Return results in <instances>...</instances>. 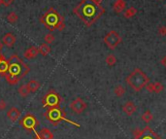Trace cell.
<instances>
[{
    "label": "cell",
    "mask_w": 166,
    "mask_h": 139,
    "mask_svg": "<svg viewBox=\"0 0 166 139\" xmlns=\"http://www.w3.org/2000/svg\"><path fill=\"white\" fill-rule=\"evenodd\" d=\"M101 2L102 0H82L75 7L74 13L86 27H91L105 13Z\"/></svg>",
    "instance_id": "6da1fadb"
},
{
    "label": "cell",
    "mask_w": 166,
    "mask_h": 139,
    "mask_svg": "<svg viewBox=\"0 0 166 139\" xmlns=\"http://www.w3.org/2000/svg\"><path fill=\"white\" fill-rule=\"evenodd\" d=\"M8 74H5L6 80L9 84L16 85L21 78L29 72L28 65L19 55H12L8 60Z\"/></svg>",
    "instance_id": "7a4b0ae2"
},
{
    "label": "cell",
    "mask_w": 166,
    "mask_h": 139,
    "mask_svg": "<svg viewBox=\"0 0 166 139\" xmlns=\"http://www.w3.org/2000/svg\"><path fill=\"white\" fill-rule=\"evenodd\" d=\"M40 23L43 24L49 30L62 31L65 27L64 19L54 8H50L40 17Z\"/></svg>",
    "instance_id": "3957f363"
},
{
    "label": "cell",
    "mask_w": 166,
    "mask_h": 139,
    "mask_svg": "<svg viewBox=\"0 0 166 139\" xmlns=\"http://www.w3.org/2000/svg\"><path fill=\"white\" fill-rule=\"evenodd\" d=\"M125 82L131 89L135 92H140L143 88L150 82L149 77L146 75V73L140 68H135L130 74L125 78Z\"/></svg>",
    "instance_id": "277c9868"
},
{
    "label": "cell",
    "mask_w": 166,
    "mask_h": 139,
    "mask_svg": "<svg viewBox=\"0 0 166 139\" xmlns=\"http://www.w3.org/2000/svg\"><path fill=\"white\" fill-rule=\"evenodd\" d=\"M121 37L116 30L109 31L106 34V36L104 37V43L106 44V46L109 49L111 50L116 49V48L121 44Z\"/></svg>",
    "instance_id": "5b68a950"
},
{
    "label": "cell",
    "mask_w": 166,
    "mask_h": 139,
    "mask_svg": "<svg viewBox=\"0 0 166 139\" xmlns=\"http://www.w3.org/2000/svg\"><path fill=\"white\" fill-rule=\"evenodd\" d=\"M59 96L55 92H49L46 96L43 99V105L44 107L50 106V107H56L59 103Z\"/></svg>",
    "instance_id": "8992f818"
},
{
    "label": "cell",
    "mask_w": 166,
    "mask_h": 139,
    "mask_svg": "<svg viewBox=\"0 0 166 139\" xmlns=\"http://www.w3.org/2000/svg\"><path fill=\"white\" fill-rule=\"evenodd\" d=\"M70 109L76 114H82L86 109V103L81 97H77L70 103Z\"/></svg>",
    "instance_id": "52a82bcc"
},
{
    "label": "cell",
    "mask_w": 166,
    "mask_h": 139,
    "mask_svg": "<svg viewBox=\"0 0 166 139\" xmlns=\"http://www.w3.org/2000/svg\"><path fill=\"white\" fill-rule=\"evenodd\" d=\"M136 110H137V107L132 101H127L122 105V111L127 116H132L134 113L136 112Z\"/></svg>",
    "instance_id": "ba28073f"
},
{
    "label": "cell",
    "mask_w": 166,
    "mask_h": 139,
    "mask_svg": "<svg viewBox=\"0 0 166 139\" xmlns=\"http://www.w3.org/2000/svg\"><path fill=\"white\" fill-rule=\"evenodd\" d=\"M2 43L9 48H12L16 43V36L11 32L6 33L2 38Z\"/></svg>",
    "instance_id": "9c48e42d"
},
{
    "label": "cell",
    "mask_w": 166,
    "mask_h": 139,
    "mask_svg": "<svg viewBox=\"0 0 166 139\" xmlns=\"http://www.w3.org/2000/svg\"><path fill=\"white\" fill-rule=\"evenodd\" d=\"M7 117L8 119L12 122H16L20 119V111L17 109V107H11L10 109L7 111Z\"/></svg>",
    "instance_id": "30bf717a"
},
{
    "label": "cell",
    "mask_w": 166,
    "mask_h": 139,
    "mask_svg": "<svg viewBox=\"0 0 166 139\" xmlns=\"http://www.w3.org/2000/svg\"><path fill=\"white\" fill-rule=\"evenodd\" d=\"M39 55L38 53V48L36 47H30L29 49H27L25 52H24V58H27V59H32L34 58H36V56Z\"/></svg>",
    "instance_id": "8fae6325"
},
{
    "label": "cell",
    "mask_w": 166,
    "mask_h": 139,
    "mask_svg": "<svg viewBox=\"0 0 166 139\" xmlns=\"http://www.w3.org/2000/svg\"><path fill=\"white\" fill-rule=\"evenodd\" d=\"M125 1L124 0H116V2L114 3L113 5V9L117 14H120V13L124 12L125 9Z\"/></svg>",
    "instance_id": "7c38bea8"
},
{
    "label": "cell",
    "mask_w": 166,
    "mask_h": 139,
    "mask_svg": "<svg viewBox=\"0 0 166 139\" xmlns=\"http://www.w3.org/2000/svg\"><path fill=\"white\" fill-rule=\"evenodd\" d=\"M39 137L41 139H54V133L49 128H42L38 133Z\"/></svg>",
    "instance_id": "4fadbf2b"
},
{
    "label": "cell",
    "mask_w": 166,
    "mask_h": 139,
    "mask_svg": "<svg viewBox=\"0 0 166 139\" xmlns=\"http://www.w3.org/2000/svg\"><path fill=\"white\" fill-rule=\"evenodd\" d=\"M23 123L25 128H33L35 125H36V120H35V118H34V117H32V116H26Z\"/></svg>",
    "instance_id": "5bb4252c"
},
{
    "label": "cell",
    "mask_w": 166,
    "mask_h": 139,
    "mask_svg": "<svg viewBox=\"0 0 166 139\" xmlns=\"http://www.w3.org/2000/svg\"><path fill=\"white\" fill-rule=\"evenodd\" d=\"M26 86H27V88L29 90V93H36L37 90H39V88H40L41 85L38 81L31 80V81H29L27 84H26Z\"/></svg>",
    "instance_id": "9a60e30c"
},
{
    "label": "cell",
    "mask_w": 166,
    "mask_h": 139,
    "mask_svg": "<svg viewBox=\"0 0 166 139\" xmlns=\"http://www.w3.org/2000/svg\"><path fill=\"white\" fill-rule=\"evenodd\" d=\"M51 51H52L51 47H50L49 44H47V43H44V44H41L40 46H39V48H38V53L41 54V55H43L44 56H46V55H49V54L51 53Z\"/></svg>",
    "instance_id": "2e32d148"
},
{
    "label": "cell",
    "mask_w": 166,
    "mask_h": 139,
    "mask_svg": "<svg viewBox=\"0 0 166 139\" xmlns=\"http://www.w3.org/2000/svg\"><path fill=\"white\" fill-rule=\"evenodd\" d=\"M114 93L117 97H122L125 94V88L122 85H117L114 89Z\"/></svg>",
    "instance_id": "e0dca14e"
},
{
    "label": "cell",
    "mask_w": 166,
    "mask_h": 139,
    "mask_svg": "<svg viewBox=\"0 0 166 139\" xmlns=\"http://www.w3.org/2000/svg\"><path fill=\"white\" fill-rule=\"evenodd\" d=\"M141 119H142L144 122H145V123L149 124V123H151V122L152 121V119H154V115L152 114V112H151L150 110H146V111L142 114Z\"/></svg>",
    "instance_id": "ac0fdd59"
},
{
    "label": "cell",
    "mask_w": 166,
    "mask_h": 139,
    "mask_svg": "<svg viewBox=\"0 0 166 139\" xmlns=\"http://www.w3.org/2000/svg\"><path fill=\"white\" fill-rule=\"evenodd\" d=\"M8 62H6L4 58L0 59V74L5 75L8 72Z\"/></svg>",
    "instance_id": "d6986e66"
},
{
    "label": "cell",
    "mask_w": 166,
    "mask_h": 139,
    "mask_svg": "<svg viewBox=\"0 0 166 139\" xmlns=\"http://www.w3.org/2000/svg\"><path fill=\"white\" fill-rule=\"evenodd\" d=\"M105 62L107 63L108 66L112 67V66H114V65L117 63V58L114 55L110 54V55H108L106 56V58H105Z\"/></svg>",
    "instance_id": "ffe728a7"
},
{
    "label": "cell",
    "mask_w": 166,
    "mask_h": 139,
    "mask_svg": "<svg viewBox=\"0 0 166 139\" xmlns=\"http://www.w3.org/2000/svg\"><path fill=\"white\" fill-rule=\"evenodd\" d=\"M163 89H164L163 84L159 83V82H155V83H152V93H160L163 90Z\"/></svg>",
    "instance_id": "44dd1931"
},
{
    "label": "cell",
    "mask_w": 166,
    "mask_h": 139,
    "mask_svg": "<svg viewBox=\"0 0 166 139\" xmlns=\"http://www.w3.org/2000/svg\"><path fill=\"white\" fill-rule=\"evenodd\" d=\"M17 93H19V94L20 95L21 97H26L30 93L29 90H28L27 86L26 85H21L19 88V90H17Z\"/></svg>",
    "instance_id": "7402d4cb"
},
{
    "label": "cell",
    "mask_w": 166,
    "mask_h": 139,
    "mask_svg": "<svg viewBox=\"0 0 166 139\" xmlns=\"http://www.w3.org/2000/svg\"><path fill=\"white\" fill-rule=\"evenodd\" d=\"M17 19H19V16H17L15 12L9 13L7 16V21H8V23H10V24H16L17 21Z\"/></svg>",
    "instance_id": "603a6c76"
},
{
    "label": "cell",
    "mask_w": 166,
    "mask_h": 139,
    "mask_svg": "<svg viewBox=\"0 0 166 139\" xmlns=\"http://www.w3.org/2000/svg\"><path fill=\"white\" fill-rule=\"evenodd\" d=\"M136 13H137V10L135 9L134 7H130V8H128V9L125 11L124 17L126 19H131V18H133L135 15H136Z\"/></svg>",
    "instance_id": "cb8c5ba5"
},
{
    "label": "cell",
    "mask_w": 166,
    "mask_h": 139,
    "mask_svg": "<svg viewBox=\"0 0 166 139\" xmlns=\"http://www.w3.org/2000/svg\"><path fill=\"white\" fill-rule=\"evenodd\" d=\"M44 40H45V42L47 43V44H52V42L55 41V36L52 35V33H48L47 35L44 37Z\"/></svg>",
    "instance_id": "d4e9b609"
},
{
    "label": "cell",
    "mask_w": 166,
    "mask_h": 139,
    "mask_svg": "<svg viewBox=\"0 0 166 139\" xmlns=\"http://www.w3.org/2000/svg\"><path fill=\"white\" fill-rule=\"evenodd\" d=\"M7 107V103L4 99H0V111L5 110Z\"/></svg>",
    "instance_id": "484cf974"
},
{
    "label": "cell",
    "mask_w": 166,
    "mask_h": 139,
    "mask_svg": "<svg viewBox=\"0 0 166 139\" xmlns=\"http://www.w3.org/2000/svg\"><path fill=\"white\" fill-rule=\"evenodd\" d=\"M1 1H2V4L4 6L9 7V6H11L13 3H14L15 0H1Z\"/></svg>",
    "instance_id": "4316f807"
},
{
    "label": "cell",
    "mask_w": 166,
    "mask_h": 139,
    "mask_svg": "<svg viewBox=\"0 0 166 139\" xmlns=\"http://www.w3.org/2000/svg\"><path fill=\"white\" fill-rule=\"evenodd\" d=\"M158 34L161 36H164L166 34V27H161L158 28Z\"/></svg>",
    "instance_id": "83f0119b"
},
{
    "label": "cell",
    "mask_w": 166,
    "mask_h": 139,
    "mask_svg": "<svg viewBox=\"0 0 166 139\" xmlns=\"http://www.w3.org/2000/svg\"><path fill=\"white\" fill-rule=\"evenodd\" d=\"M166 56H163V58H162V60H161V63H162V65H164V66H165V65H166Z\"/></svg>",
    "instance_id": "f1b7e54d"
},
{
    "label": "cell",
    "mask_w": 166,
    "mask_h": 139,
    "mask_svg": "<svg viewBox=\"0 0 166 139\" xmlns=\"http://www.w3.org/2000/svg\"><path fill=\"white\" fill-rule=\"evenodd\" d=\"M2 47H3V43H2V41H0V50L2 49Z\"/></svg>",
    "instance_id": "f546056e"
},
{
    "label": "cell",
    "mask_w": 166,
    "mask_h": 139,
    "mask_svg": "<svg viewBox=\"0 0 166 139\" xmlns=\"http://www.w3.org/2000/svg\"><path fill=\"white\" fill-rule=\"evenodd\" d=\"M35 139H41V138L39 137V135H38V134H36V138H35Z\"/></svg>",
    "instance_id": "4dcf8cb0"
},
{
    "label": "cell",
    "mask_w": 166,
    "mask_h": 139,
    "mask_svg": "<svg viewBox=\"0 0 166 139\" xmlns=\"http://www.w3.org/2000/svg\"><path fill=\"white\" fill-rule=\"evenodd\" d=\"M1 5H2V1L0 0V6H1Z\"/></svg>",
    "instance_id": "1f68e13d"
},
{
    "label": "cell",
    "mask_w": 166,
    "mask_h": 139,
    "mask_svg": "<svg viewBox=\"0 0 166 139\" xmlns=\"http://www.w3.org/2000/svg\"><path fill=\"white\" fill-rule=\"evenodd\" d=\"M1 58H2V56H1V55H0V59H1Z\"/></svg>",
    "instance_id": "d6a6232c"
}]
</instances>
